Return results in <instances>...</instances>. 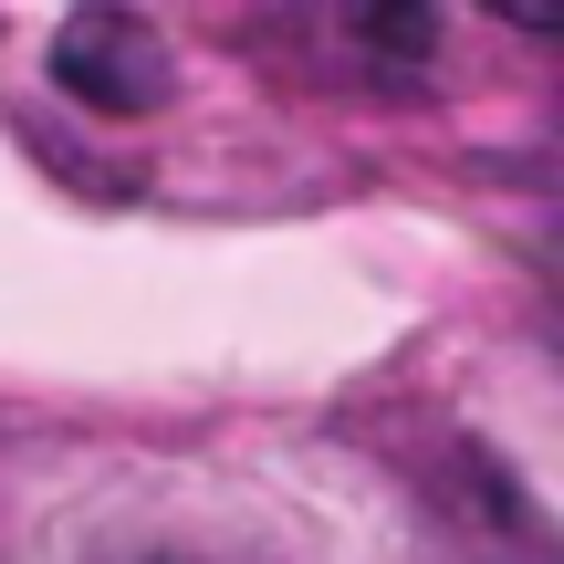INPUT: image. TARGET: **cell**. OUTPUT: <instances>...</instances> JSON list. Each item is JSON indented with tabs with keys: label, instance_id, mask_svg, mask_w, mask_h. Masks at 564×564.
Masks as SVG:
<instances>
[{
	"label": "cell",
	"instance_id": "2",
	"mask_svg": "<svg viewBox=\"0 0 564 564\" xmlns=\"http://www.w3.org/2000/svg\"><path fill=\"white\" fill-rule=\"evenodd\" d=\"M95 564H241V554H209V544H116Z\"/></svg>",
	"mask_w": 564,
	"mask_h": 564
},
{
	"label": "cell",
	"instance_id": "1",
	"mask_svg": "<svg viewBox=\"0 0 564 564\" xmlns=\"http://www.w3.org/2000/svg\"><path fill=\"white\" fill-rule=\"evenodd\" d=\"M53 74H63V95H84L95 116H147V105L167 95V42L147 32L137 11H84V21H63Z\"/></svg>",
	"mask_w": 564,
	"mask_h": 564
}]
</instances>
